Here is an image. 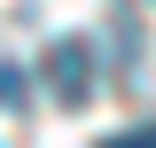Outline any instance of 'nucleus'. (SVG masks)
Masks as SVG:
<instances>
[{"label":"nucleus","instance_id":"f257e3e1","mask_svg":"<svg viewBox=\"0 0 156 148\" xmlns=\"http://www.w3.org/2000/svg\"><path fill=\"white\" fill-rule=\"evenodd\" d=\"M47 86H55L62 109H86L94 101V47L86 39H55L47 47Z\"/></svg>","mask_w":156,"mask_h":148},{"label":"nucleus","instance_id":"f03ea898","mask_svg":"<svg viewBox=\"0 0 156 148\" xmlns=\"http://www.w3.org/2000/svg\"><path fill=\"white\" fill-rule=\"evenodd\" d=\"M23 86H31L23 62H0V109H23Z\"/></svg>","mask_w":156,"mask_h":148},{"label":"nucleus","instance_id":"7ed1b4c3","mask_svg":"<svg viewBox=\"0 0 156 148\" xmlns=\"http://www.w3.org/2000/svg\"><path fill=\"white\" fill-rule=\"evenodd\" d=\"M101 148H156V125H133V132H109Z\"/></svg>","mask_w":156,"mask_h":148}]
</instances>
